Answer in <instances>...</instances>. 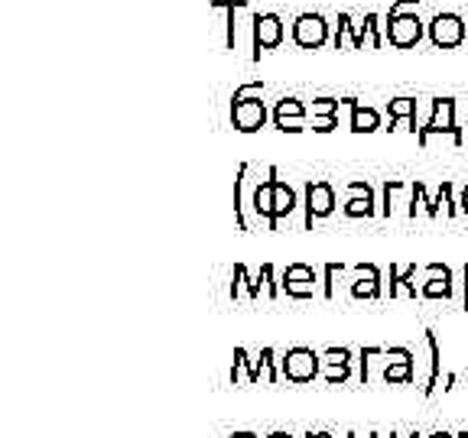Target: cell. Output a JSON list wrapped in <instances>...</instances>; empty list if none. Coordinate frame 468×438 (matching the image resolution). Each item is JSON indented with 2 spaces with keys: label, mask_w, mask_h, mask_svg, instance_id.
Returning a JSON list of instances; mask_svg holds the SVG:
<instances>
[{
  "label": "cell",
  "mask_w": 468,
  "mask_h": 438,
  "mask_svg": "<svg viewBox=\"0 0 468 438\" xmlns=\"http://www.w3.org/2000/svg\"><path fill=\"white\" fill-rule=\"evenodd\" d=\"M280 374L289 384H312L322 374V354L312 347H289L280 357Z\"/></svg>",
  "instance_id": "ba28073f"
},
{
  "label": "cell",
  "mask_w": 468,
  "mask_h": 438,
  "mask_svg": "<svg viewBox=\"0 0 468 438\" xmlns=\"http://www.w3.org/2000/svg\"><path fill=\"white\" fill-rule=\"evenodd\" d=\"M287 39V26L283 16L267 10V14H250V59L258 62L270 49H280Z\"/></svg>",
  "instance_id": "5b68a950"
},
{
  "label": "cell",
  "mask_w": 468,
  "mask_h": 438,
  "mask_svg": "<svg viewBox=\"0 0 468 438\" xmlns=\"http://www.w3.org/2000/svg\"><path fill=\"white\" fill-rule=\"evenodd\" d=\"M351 357L348 347H328L322 351V370H351Z\"/></svg>",
  "instance_id": "cb8c5ba5"
},
{
  "label": "cell",
  "mask_w": 468,
  "mask_h": 438,
  "mask_svg": "<svg viewBox=\"0 0 468 438\" xmlns=\"http://www.w3.org/2000/svg\"><path fill=\"white\" fill-rule=\"evenodd\" d=\"M381 269L375 263H358L355 267V279H351V296L355 299H377L381 296Z\"/></svg>",
  "instance_id": "2e32d148"
},
{
  "label": "cell",
  "mask_w": 468,
  "mask_h": 438,
  "mask_svg": "<svg viewBox=\"0 0 468 438\" xmlns=\"http://www.w3.org/2000/svg\"><path fill=\"white\" fill-rule=\"evenodd\" d=\"M211 10L225 14V49L238 46V20H234V10H248V0H209Z\"/></svg>",
  "instance_id": "ffe728a7"
},
{
  "label": "cell",
  "mask_w": 468,
  "mask_h": 438,
  "mask_svg": "<svg viewBox=\"0 0 468 438\" xmlns=\"http://www.w3.org/2000/svg\"><path fill=\"white\" fill-rule=\"evenodd\" d=\"M420 211H426L429 218H436L439 215V205H436V199H429L426 185H423V182H410V208H406V215L416 218Z\"/></svg>",
  "instance_id": "7402d4cb"
},
{
  "label": "cell",
  "mask_w": 468,
  "mask_h": 438,
  "mask_svg": "<svg viewBox=\"0 0 468 438\" xmlns=\"http://www.w3.org/2000/svg\"><path fill=\"white\" fill-rule=\"evenodd\" d=\"M258 292L267 296V299H280V279H277V267L273 263H264L258 273Z\"/></svg>",
  "instance_id": "603a6c76"
},
{
  "label": "cell",
  "mask_w": 468,
  "mask_h": 438,
  "mask_svg": "<svg viewBox=\"0 0 468 438\" xmlns=\"http://www.w3.org/2000/svg\"><path fill=\"white\" fill-rule=\"evenodd\" d=\"M241 374H248V384H260V370H258V361H250V354L244 351V347H234V364H231V374H228V380H231V386L241 384Z\"/></svg>",
  "instance_id": "44dd1931"
},
{
  "label": "cell",
  "mask_w": 468,
  "mask_h": 438,
  "mask_svg": "<svg viewBox=\"0 0 468 438\" xmlns=\"http://www.w3.org/2000/svg\"><path fill=\"white\" fill-rule=\"evenodd\" d=\"M270 121L280 133H303L306 123H309V108H306L299 98L287 94V98H280L277 104H273Z\"/></svg>",
  "instance_id": "8fae6325"
},
{
  "label": "cell",
  "mask_w": 468,
  "mask_h": 438,
  "mask_svg": "<svg viewBox=\"0 0 468 438\" xmlns=\"http://www.w3.org/2000/svg\"><path fill=\"white\" fill-rule=\"evenodd\" d=\"M228 438H260V435H254V432H231Z\"/></svg>",
  "instance_id": "d590c367"
},
{
  "label": "cell",
  "mask_w": 468,
  "mask_h": 438,
  "mask_svg": "<svg viewBox=\"0 0 468 438\" xmlns=\"http://www.w3.org/2000/svg\"><path fill=\"white\" fill-rule=\"evenodd\" d=\"M289 36H293V43H297L299 49H322L332 39V24H328L322 14H312V10H306V14H299L293 24H289Z\"/></svg>",
  "instance_id": "9c48e42d"
},
{
  "label": "cell",
  "mask_w": 468,
  "mask_h": 438,
  "mask_svg": "<svg viewBox=\"0 0 468 438\" xmlns=\"http://www.w3.org/2000/svg\"><path fill=\"white\" fill-rule=\"evenodd\" d=\"M306 108H309V117H338L342 98H328V94H322V98H312Z\"/></svg>",
  "instance_id": "d4e9b609"
},
{
  "label": "cell",
  "mask_w": 468,
  "mask_h": 438,
  "mask_svg": "<svg viewBox=\"0 0 468 438\" xmlns=\"http://www.w3.org/2000/svg\"><path fill=\"white\" fill-rule=\"evenodd\" d=\"M280 289L289 299H312L316 292H322V277L309 263H289L280 277Z\"/></svg>",
  "instance_id": "30bf717a"
},
{
  "label": "cell",
  "mask_w": 468,
  "mask_h": 438,
  "mask_svg": "<svg viewBox=\"0 0 468 438\" xmlns=\"http://www.w3.org/2000/svg\"><path fill=\"white\" fill-rule=\"evenodd\" d=\"M459 208H462V215H468V185L462 189V199H459Z\"/></svg>",
  "instance_id": "836d02e7"
},
{
  "label": "cell",
  "mask_w": 468,
  "mask_h": 438,
  "mask_svg": "<svg viewBox=\"0 0 468 438\" xmlns=\"http://www.w3.org/2000/svg\"><path fill=\"white\" fill-rule=\"evenodd\" d=\"M384 361H387V367L381 374L384 384H414L416 354L410 347H384Z\"/></svg>",
  "instance_id": "4fadbf2b"
},
{
  "label": "cell",
  "mask_w": 468,
  "mask_h": 438,
  "mask_svg": "<svg viewBox=\"0 0 468 438\" xmlns=\"http://www.w3.org/2000/svg\"><path fill=\"white\" fill-rule=\"evenodd\" d=\"M455 438H468V429H465V432H459V435H455Z\"/></svg>",
  "instance_id": "60d3db41"
},
{
  "label": "cell",
  "mask_w": 468,
  "mask_h": 438,
  "mask_svg": "<svg viewBox=\"0 0 468 438\" xmlns=\"http://www.w3.org/2000/svg\"><path fill=\"white\" fill-rule=\"evenodd\" d=\"M406 121V127L420 137L423 123H426V117H420V101L410 98V94H400V98H394L387 104V131H397V123Z\"/></svg>",
  "instance_id": "9a60e30c"
},
{
  "label": "cell",
  "mask_w": 468,
  "mask_h": 438,
  "mask_svg": "<svg viewBox=\"0 0 468 438\" xmlns=\"http://www.w3.org/2000/svg\"><path fill=\"white\" fill-rule=\"evenodd\" d=\"M338 195L336 185L326 182V179H316V182H306L303 189V228H312V221H322L336 211Z\"/></svg>",
  "instance_id": "52a82bcc"
},
{
  "label": "cell",
  "mask_w": 468,
  "mask_h": 438,
  "mask_svg": "<svg viewBox=\"0 0 468 438\" xmlns=\"http://www.w3.org/2000/svg\"><path fill=\"white\" fill-rule=\"evenodd\" d=\"M462 308H468V263L462 269Z\"/></svg>",
  "instance_id": "1f68e13d"
},
{
  "label": "cell",
  "mask_w": 468,
  "mask_h": 438,
  "mask_svg": "<svg viewBox=\"0 0 468 438\" xmlns=\"http://www.w3.org/2000/svg\"><path fill=\"white\" fill-rule=\"evenodd\" d=\"M455 384H459V377H455V374H445V386H443V390H445V393L455 390Z\"/></svg>",
  "instance_id": "d6a6232c"
},
{
  "label": "cell",
  "mask_w": 468,
  "mask_h": 438,
  "mask_svg": "<svg viewBox=\"0 0 468 438\" xmlns=\"http://www.w3.org/2000/svg\"><path fill=\"white\" fill-rule=\"evenodd\" d=\"M429 438H455V435H449V432H433Z\"/></svg>",
  "instance_id": "ab89813d"
},
{
  "label": "cell",
  "mask_w": 468,
  "mask_h": 438,
  "mask_svg": "<svg viewBox=\"0 0 468 438\" xmlns=\"http://www.w3.org/2000/svg\"><path fill=\"white\" fill-rule=\"evenodd\" d=\"M384 347H377V345H371V347H361L358 351V380H361V386H367V377H371V357H377Z\"/></svg>",
  "instance_id": "f1b7e54d"
},
{
  "label": "cell",
  "mask_w": 468,
  "mask_h": 438,
  "mask_svg": "<svg viewBox=\"0 0 468 438\" xmlns=\"http://www.w3.org/2000/svg\"><path fill=\"white\" fill-rule=\"evenodd\" d=\"M384 43V24L381 14H365L361 24H355L351 14H338L336 33H332V46L336 49H365V46H381Z\"/></svg>",
  "instance_id": "3957f363"
},
{
  "label": "cell",
  "mask_w": 468,
  "mask_h": 438,
  "mask_svg": "<svg viewBox=\"0 0 468 438\" xmlns=\"http://www.w3.org/2000/svg\"><path fill=\"white\" fill-rule=\"evenodd\" d=\"M258 370H260V377H264L267 384H277V380L283 377V374H280V364H277V354H273V347H264V351H260Z\"/></svg>",
  "instance_id": "484cf974"
},
{
  "label": "cell",
  "mask_w": 468,
  "mask_h": 438,
  "mask_svg": "<svg viewBox=\"0 0 468 438\" xmlns=\"http://www.w3.org/2000/svg\"><path fill=\"white\" fill-rule=\"evenodd\" d=\"M426 33L433 39V46L439 49H459L468 39V20L455 10H439L426 20Z\"/></svg>",
  "instance_id": "8992f818"
},
{
  "label": "cell",
  "mask_w": 468,
  "mask_h": 438,
  "mask_svg": "<svg viewBox=\"0 0 468 438\" xmlns=\"http://www.w3.org/2000/svg\"><path fill=\"white\" fill-rule=\"evenodd\" d=\"M390 438H397V432H390ZM406 438H423V435H420V432L414 429V432H410V435H406Z\"/></svg>",
  "instance_id": "f35d334b"
},
{
  "label": "cell",
  "mask_w": 468,
  "mask_h": 438,
  "mask_svg": "<svg viewBox=\"0 0 468 438\" xmlns=\"http://www.w3.org/2000/svg\"><path fill=\"white\" fill-rule=\"evenodd\" d=\"M342 273H345V263H326V269H322V299H332V296H336V283Z\"/></svg>",
  "instance_id": "4316f807"
},
{
  "label": "cell",
  "mask_w": 468,
  "mask_h": 438,
  "mask_svg": "<svg viewBox=\"0 0 468 438\" xmlns=\"http://www.w3.org/2000/svg\"><path fill=\"white\" fill-rule=\"evenodd\" d=\"M267 438H293V435H289V432H270Z\"/></svg>",
  "instance_id": "74e56055"
},
{
  "label": "cell",
  "mask_w": 468,
  "mask_h": 438,
  "mask_svg": "<svg viewBox=\"0 0 468 438\" xmlns=\"http://www.w3.org/2000/svg\"><path fill=\"white\" fill-rule=\"evenodd\" d=\"M342 108L351 111V131L355 133H375L381 131V114H377L375 108H367V104H361L358 98H342Z\"/></svg>",
  "instance_id": "ac0fdd59"
},
{
  "label": "cell",
  "mask_w": 468,
  "mask_h": 438,
  "mask_svg": "<svg viewBox=\"0 0 468 438\" xmlns=\"http://www.w3.org/2000/svg\"><path fill=\"white\" fill-rule=\"evenodd\" d=\"M322 377H326L328 386H342V384H348L351 370H322Z\"/></svg>",
  "instance_id": "4dcf8cb0"
},
{
  "label": "cell",
  "mask_w": 468,
  "mask_h": 438,
  "mask_svg": "<svg viewBox=\"0 0 468 438\" xmlns=\"http://www.w3.org/2000/svg\"><path fill=\"white\" fill-rule=\"evenodd\" d=\"M270 111L264 104V82H248L231 94V127L241 133H258Z\"/></svg>",
  "instance_id": "7a4b0ae2"
},
{
  "label": "cell",
  "mask_w": 468,
  "mask_h": 438,
  "mask_svg": "<svg viewBox=\"0 0 468 438\" xmlns=\"http://www.w3.org/2000/svg\"><path fill=\"white\" fill-rule=\"evenodd\" d=\"M436 205H443V208H445V215H449V218H455V215H459V211H462L459 201H455V189H453V182H443V185H439Z\"/></svg>",
  "instance_id": "83f0119b"
},
{
  "label": "cell",
  "mask_w": 468,
  "mask_h": 438,
  "mask_svg": "<svg viewBox=\"0 0 468 438\" xmlns=\"http://www.w3.org/2000/svg\"><path fill=\"white\" fill-rule=\"evenodd\" d=\"M423 277H426V283L420 286V299H455V273L445 263H426Z\"/></svg>",
  "instance_id": "7c38bea8"
},
{
  "label": "cell",
  "mask_w": 468,
  "mask_h": 438,
  "mask_svg": "<svg viewBox=\"0 0 468 438\" xmlns=\"http://www.w3.org/2000/svg\"><path fill=\"white\" fill-rule=\"evenodd\" d=\"M345 218H375L377 215V195L367 182L345 185Z\"/></svg>",
  "instance_id": "5bb4252c"
},
{
  "label": "cell",
  "mask_w": 468,
  "mask_h": 438,
  "mask_svg": "<svg viewBox=\"0 0 468 438\" xmlns=\"http://www.w3.org/2000/svg\"><path fill=\"white\" fill-rule=\"evenodd\" d=\"M345 438H381V435H377V432H367V435H361V432H355V429H351Z\"/></svg>",
  "instance_id": "e575fe53"
},
{
  "label": "cell",
  "mask_w": 468,
  "mask_h": 438,
  "mask_svg": "<svg viewBox=\"0 0 468 438\" xmlns=\"http://www.w3.org/2000/svg\"><path fill=\"white\" fill-rule=\"evenodd\" d=\"M309 127L316 133H332L338 127V117H309Z\"/></svg>",
  "instance_id": "f546056e"
},
{
  "label": "cell",
  "mask_w": 468,
  "mask_h": 438,
  "mask_svg": "<svg viewBox=\"0 0 468 438\" xmlns=\"http://www.w3.org/2000/svg\"><path fill=\"white\" fill-rule=\"evenodd\" d=\"M297 208H299L297 189H293V185L277 172V179H273V221H277V228H280L283 218H289Z\"/></svg>",
  "instance_id": "e0dca14e"
},
{
  "label": "cell",
  "mask_w": 468,
  "mask_h": 438,
  "mask_svg": "<svg viewBox=\"0 0 468 438\" xmlns=\"http://www.w3.org/2000/svg\"><path fill=\"white\" fill-rule=\"evenodd\" d=\"M303 438H332V435H328V432H306Z\"/></svg>",
  "instance_id": "8d00e7d4"
},
{
  "label": "cell",
  "mask_w": 468,
  "mask_h": 438,
  "mask_svg": "<svg viewBox=\"0 0 468 438\" xmlns=\"http://www.w3.org/2000/svg\"><path fill=\"white\" fill-rule=\"evenodd\" d=\"M384 39L394 49H414L426 33V20L420 16V0H394L384 16Z\"/></svg>",
  "instance_id": "6da1fadb"
},
{
  "label": "cell",
  "mask_w": 468,
  "mask_h": 438,
  "mask_svg": "<svg viewBox=\"0 0 468 438\" xmlns=\"http://www.w3.org/2000/svg\"><path fill=\"white\" fill-rule=\"evenodd\" d=\"M423 335H426V347H429V374H426V380H423L420 390H423V396H433L439 386V374H443V347H439V338L433 328H426Z\"/></svg>",
  "instance_id": "d6986e66"
},
{
  "label": "cell",
  "mask_w": 468,
  "mask_h": 438,
  "mask_svg": "<svg viewBox=\"0 0 468 438\" xmlns=\"http://www.w3.org/2000/svg\"><path fill=\"white\" fill-rule=\"evenodd\" d=\"M459 104L455 98H429V117L423 123L420 131V146H429V140L436 137V133H445V137L453 140V146H462L465 137H462V127H459Z\"/></svg>",
  "instance_id": "277c9868"
}]
</instances>
